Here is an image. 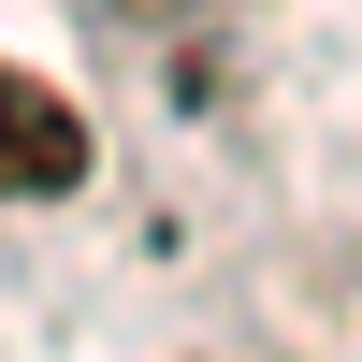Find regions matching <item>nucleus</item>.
Instances as JSON below:
<instances>
[{"instance_id": "nucleus-1", "label": "nucleus", "mask_w": 362, "mask_h": 362, "mask_svg": "<svg viewBox=\"0 0 362 362\" xmlns=\"http://www.w3.org/2000/svg\"><path fill=\"white\" fill-rule=\"evenodd\" d=\"M73 174H87V116L58 102V87L0 73V203H29V189H73Z\"/></svg>"}]
</instances>
